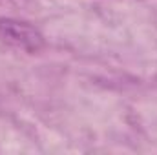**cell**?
I'll use <instances>...</instances> for the list:
<instances>
[{
    "label": "cell",
    "instance_id": "obj_1",
    "mask_svg": "<svg viewBox=\"0 0 157 155\" xmlns=\"http://www.w3.org/2000/svg\"><path fill=\"white\" fill-rule=\"evenodd\" d=\"M0 40L31 55L44 47V37L39 29L29 22L17 18H0Z\"/></svg>",
    "mask_w": 157,
    "mask_h": 155
}]
</instances>
